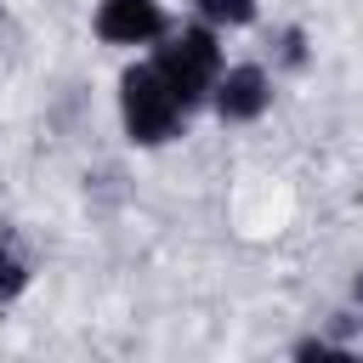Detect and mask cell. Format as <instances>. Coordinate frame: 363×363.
Masks as SVG:
<instances>
[{
	"label": "cell",
	"mask_w": 363,
	"mask_h": 363,
	"mask_svg": "<svg viewBox=\"0 0 363 363\" xmlns=\"http://www.w3.org/2000/svg\"><path fill=\"white\" fill-rule=\"evenodd\" d=\"M153 68L164 74V85H170V91L182 96V108H187V102H199V96L216 85L221 51H216V40H210L204 28H182V34H170V40L159 45Z\"/></svg>",
	"instance_id": "obj_2"
},
{
	"label": "cell",
	"mask_w": 363,
	"mask_h": 363,
	"mask_svg": "<svg viewBox=\"0 0 363 363\" xmlns=\"http://www.w3.org/2000/svg\"><path fill=\"white\" fill-rule=\"evenodd\" d=\"M267 102H272V91H267V74H261V68H233V74L216 79V113H221L227 125L255 119Z\"/></svg>",
	"instance_id": "obj_4"
},
{
	"label": "cell",
	"mask_w": 363,
	"mask_h": 363,
	"mask_svg": "<svg viewBox=\"0 0 363 363\" xmlns=\"http://www.w3.org/2000/svg\"><path fill=\"white\" fill-rule=\"evenodd\" d=\"M23 284H28V261H23V250L11 238H0V301H11Z\"/></svg>",
	"instance_id": "obj_5"
},
{
	"label": "cell",
	"mask_w": 363,
	"mask_h": 363,
	"mask_svg": "<svg viewBox=\"0 0 363 363\" xmlns=\"http://www.w3.org/2000/svg\"><path fill=\"white\" fill-rule=\"evenodd\" d=\"M210 23H227V28H238V23H250L255 17V0H193Z\"/></svg>",
	"instance_id": "obj_6"
},
{
	"label": "cell",
	"mask_w": 363,
	"mask_h": 363,
	"mask_svg": "<svg viewBox=\"0 0 363 363\" xmlns=\"http://www.w3.org/2000/svg\"><path fill=\"white\" fill-rule=\"evenodd\" d=\"M96 34L113 40V45H142V40L164 34V11H159V0H102Z\"/></svg>",
	"instance_id": "obj_3"
},
{
	"label": "cell",
	"mask_w": 363,
	"mask_h": 363,
	"mask_svg": "<svg viewBox=\"0 0 363 363\" xmlns=\"http://www.w3.org/2000/svg\"><path fill=\"white\" fill-rule=\"evenodd\" d=\"M119 113H125V130L130 142H164L182 119V96L164 85V74L147 62V68H130L119 79Z\"/></svg>",
	"instance_id": "obj_1"
},
{
	"label": "cell",
	"mask_w": 363,
	"mask_h": 363,
	"mask_svg": "<svg viewBox=\"0 0 363 363\" xmlns=\"http://www.w3.org/2000/svg\"><path fill=\"white\" fill-rule=\"evenodd\" d=\"M357 301H363V272H357Z\"/></svg>",
	"instance_id": "obj_7"
}]
</instances>
